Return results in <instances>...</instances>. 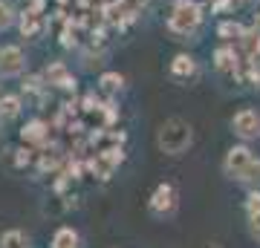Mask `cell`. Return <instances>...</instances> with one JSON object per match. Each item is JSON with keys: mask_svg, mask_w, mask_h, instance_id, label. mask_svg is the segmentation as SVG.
Instances as JSON below:
<instances>
[{"mask_svg": "<svg viewBox=\"0 0 260 248\" xmlns=\"http://www.w3.org/2000/svg\"><path fill=\"white\" fill-rule=\"evenodd\" d=\"M191 141H194V127L185 119H179V116L165 119L156 130V145L165 156H182L191 147Z\"/></svg>", "mask_w": 260, "mask_h": 248, "instance_id": "1", "label": "cell"}, {"mask_svg": "<svg viewBox=\"0 0 260 248\" xmlns=\"http://www.w3.org/2000/svg\"><path fill=\"white\" fill-rule=\"evenodd\" d=\"M200 20H203V9L194 0H182V3H177L174 15L168 18V29L177 32V35H188V32H194L200 26Z\"/></svg>", "mask_w": 260, "mask_h": 248, "instance_id": "2", "label": "cell"}, {"mask_svg": "<svg viewBox=\"0 0 260 248\" xmlns=\"http://www.w3.org/2000/svg\"><path fill=\"white\" fill-rule=\"evenodd\" d=\"M177 205H179L177 188H174V185H168V182H162V185H156V191L150 193L148 208H150L153 217L165 220V217H174V214H177Z\"/></svg>", "mask_w": 260, "mask_h": 248, "instance_id": "3", "label": "cell"}, {"mask_svg": "<svg viewBox=\"0 0 260 248\" xmlns=\"http://www.w3.org/2000/svg\"><path fill=\"white\" fill-rule=\"evenodd\" d=\"M254 162V156H251V150L246 145H237L232 147L229 153H225V162H223V170L225 176H232V179H240L243 173H246V167Z\"/></svg>", "mask_w": 260, "mask_h": 248, "instance_id": "4", "label": "cell"}, {"mask_svg": "<svg viewBox=\"0 0 260 248\" xmlns=\"http://www.w3.org/2000/svg\"><path fill=\"white\" fill-rule=\"evenodd\" d=\"M121 159H124V153H121L119 147H110V150H102V153H95V159L90 162V170H93L99 179H110L113 170L121 165Z\"/></svg>", "mask_w": 260, "mask_h": 248, "instance_id": "5", "label": "cell"}, {"mask_svg": "<svg viewBox=\"0 0 260 248\" xmlns=\"http://www.w3.org/2000/svg\"><path fill=\"white\" fill-rule=\"evenodd\" d=\"M232 130L240 138H246V141L249 138H257L260 136V113L257 110H240L232 119Z\"/></svg>", "mask_w": 260, "mask_h": 248, "instance_id": "6", "label": "cell"}, {"mask_svg": "<svg viewBox=\"0 0 260 248\" xmlns=\"http://www.w3.org/2000/svg\"><path fill=\"white\" fill-rule=\"evenodd\" d=\"M23 66H26V58L18 46H3L0 49V75H18L23 73Z\"/></svg>", "mask_w": 260, "mask_h": 248, "instance_id": "7", "label": "cell"}, {"mask_svg": "<svg viewBox=\"0 0 260 248\" xmlns=\"http://www.w3.org/2000/svg\"><path fill=\"white\" fill-rule=\"evenodd\" d=\"M47 81L55 84V87H61V90H73V87H75L73 75L67 73V66L61 64V61H55V64L47 69Z\"/></svg>", "mask_w": 260, "mask_h": 248, "instance_id": "8", "label": "cell"}, {"mask_svg": "<svg viewBox=\"0 0 260 248\" xmlns=\"http://www.w3.org/2000/svg\"><path fill=\"white\" fill-rule=\"evenodd\" d=\"M52 248H81V237L75 228H58L52 237Z\"/></svg>", "mask_w": 260, "mask_h": 248, "instance_id": "9", "label": "cell"}, {"mask_svg": "<svg viewBox=\"0 0 260 248\" xmlns=\"http://www.w3.org/2000/svg\"><path fill=\"white\" fill-rule=\"evenodd\" d=\"M214 64H217L220 73H234V69H237V55H234V49H229V46L217 49V52H214Z\"/></svg>", "mask_w": 260, "mask_h": 248, "instance_id": "10", "label": "cell"}, {"mask_svg": "<svg viewBox=\"0 0 260 248\" xmlns=\"http://www.w3.org/2000/svg\"><path fill=\"white\" fill-rule=\"evenodd\" d=\"M0 248H32V239L23 234V231H6L3 237H0Z\"/></svg>", "mask_w": 260, "mask_h": 248, "instance_id": "11", "label": "cell"}, {"mask_svg": "<svg viewBox=\"0 0 260 248\" xmlns=\"http://www.w3.org/2000/svg\"><path fill=\"white\" fill-rule=\"evenodd\" d=\"M18 113H20L18 95H3V98H0V121H12Z\"/></svg>", "mask_w": 260, "mask_h": 248, "instance_id": "12", "label": "cell"}, {"mask_svg": "<svg viewBox=\"0 0 260 248\" xmlns=\"http://www.w3.org/2000/svg\"><path fill=\"white\" fill-rule=\"evenodd\" d=\"M194 69H197L194 58L188 55H177L174 64H171V75H177V78H188V75H194Z\"/></svg>", "mask_w": 260, "mask_h": 248, "instance_id": "13", "label": "cell"}, {"mask_svg": "<svg viewBox=\"0 0 260 248\" xmlns=\"http://www.w3.org/2000/svg\"><path fill=\"white\" fill-rule=\"evenodd\" d=\"M23 138L26 141H35V145H41V141H47V124L44 121H29L26 127H23Z\"/></svg>", "mask_w": 260, "mask_h": 248, "instance_id": "14", "label": "cell"}, {"mask_svg": "<svg viewBox=\"0 0 260 248\" xmlns=\"http://www.w3.org/2000/svg\"><path fill=\"white\" fill-rule=\"evenodd\" d=\"M237 182H243V185H249L251 191H260V162L254 159L249 167H246V173L237 179Z\"/></svg>", "mask_w": 260, "mask_h": 248, "instance_id": "15", "label": "cell"}, {"mask_svg": "<svg viewBox=\"0 0 260 248\" xmlns=\"http://www.w3.org/2000/svg\"><path fill=\"white\" fill-rule=\"evenodd\" d=\"M99 84H102V90H104V92H119V90H121V84H124V78H121L119 73H104Z\"/></svg>", "mask_w": 260, "mask_h": 248, "instance_id": "16", "label": "cell"}, {"mask_svg": "<svg viewBox=\"0 0 260 248\" xmlns=\"http://www.w3.org/2000/svg\"><path fill=\"white\" fill-rule=\"evenodd\" d=\"M127 12L130 9H127V3H124V0H121V3H110V6H107V20H110V23H119Z\"/></svg>", "mask_w": 260, "mask_h": 248, "instance_id": "17", "label": "cell"}, {"mask_svg": "<svg viewBox=\"0 0 260 248\" xmlns=\"http://www.w3.org/2000/svg\"><path fill=\"white\" fill-rule=\"evenodd\" d=\"M260 214V191H251L249 193V199H246V217H257Z\"/></svg>", "mask_w": 260, "mask_h": 248, "instance_id": "18", "label": "cell"}, {"mask_svg": "<svg viewBox=\"0 0 260 248\" xmlns=\"http://www.w3.org/2000/svg\"><path fill=\"white\" fill-rule=\"evenodd\" d=\"M20 32H23V35H35L38 32V15L35 12H29V15H23V23H20Z\"/></svg>", "mask_w": 260, "mask_h": 248, "instance_id": "19", "label": "cell"}, {"mask_svg": "<svg viewBox=\"0 0 260 248\" xmlns=\"http://www.w3.org/2000/svg\"><path fill=\"white\" fill-rule=\"evenodd\" d=\"M12 20H15V15H12V6H9V3H3V0H0V29L12 26Z\"/></svg>", "mask_w": 260, "mask_h": 248, "instance_id": "20", "label": "cell"}, {"mask_svg": "<svg viewBox=\"0 0 260 248\" xmlns=\"http://www.w3.org/2000/svg\"><path fill=\"white\" fill-rule=\"evenodd\" d=\"M220 35H223V38H232V35H243V29L237 26V23H223V26H220Z\"/></svg>", "mask_w": 260, "mask_h": 248, "instance_id": "21", "label": "cell"}, {"mask_svg": "<svg viewBox=\"0 0 260 248\" xmlns=\"http://www.w3.org/2000/svg\"><path fill=\"white\" fill-rule=\"evenodd\" d=\"M249 231H251V237L254 239H260V214L249 220Z\"/></svg>", "mask_w": 260, "mask_h": 248, "instance_id": "22", "label": "cell"}, {"mask_svg": "<svg viewBox=\"0 0 260 248\" xmlns=\"http://www.w3.org/2000/svg\"><path fill=\"white\" fill-rule=\"evenodd\" d=\"M124 3H127V9H130V12H139L142 6L148 3V0H124Z\"/></svg>", "mask_w": 260, "mask_h": 248, "instance_id": "23", "label": "cell"}, {"mask_svg": "<svg viewBox=\"0 0 260 248\" xmlns=\"http://www.w3.org/2000/svg\"><path fill=\"white\" fill-rule=\"evenodd\" d=\"M20 156H18V165H26L29 162V150H18Z\"/></svg>", "mask_w": 260, "mask_h": 248, "instance_id": "24", "label": "cell"}, {"mask_svg": "<svg viewBox=\"0 0 260 248\" xmlns=\"http://www.w3.org/2000/svg\"><path fill=\"white\" fill-rule=\"evenodd\" d=\"M203 248H223L220 242H208V245H203Z\"/></svg>", "mask_w": 260, "mask_h": 248, "instance_id": "25", "label": "cell"}]
</instances>
